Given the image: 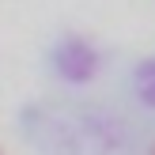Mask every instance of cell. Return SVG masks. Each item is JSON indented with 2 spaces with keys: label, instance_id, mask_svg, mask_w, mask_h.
Wrapping results in <instances>:
<instances>
[{
  "label": "cell",
  "instance_id": "1",
  "mask_svg": "<svg viewBox=\"0 0 155 155\" xmlns=\"http://www.w3.org/2000/svg\"><path fill=\"white\" fill-rule=\"evenodd\" d=\"M151 155H155V148H151Z\"/></svg>",
  "mask_w": 155,
  "mask_h": 155
},
{
  "label": "cell",
  "instance_id": "2",
  "mask_svg": "<svg viewBox=\"0 0 155 155\" xmlns=\"http://www.w3.org/2000/svg\"><path fill=\"white\" fill-rule=\"evenodd\" d=\"M0 155H4V151H0Z\"/></svg>",
  "mask_w": 155,
  "mask_h": 155
}]
</instances>
